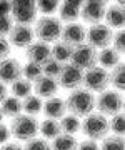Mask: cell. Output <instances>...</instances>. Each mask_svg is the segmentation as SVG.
<instances>
[{
  "label": "cell",
  "mask_w": 125,
  "mask_h": 150,
  "mask_svg": "<svg viewBox=\"0 0 125 150\" xmlns=\"http://www.w3.org/2000/svg\"><path fill=\"white\" fill-rule=\"evenodd\" d=\"M65 105L67 112H70V115L77 118H85L95 108V97H93V93L80 87V88L70 92V95L65 100Z\"/></svg>",
  "instance_id": "6da1fadb"
},
{
  "label": "cell",
  "mask_w": 125,
  "mask_h": 150,
  "mask_svg": "<svg viewBox=\"0 0 125 150\" xmlns=\"http://www.w3.org/2000/svg\"><path fill=\"white\" fill-rule=\"evenodd\" d=\"M62 22L57 18V17L50 15V17H40L37 22H35V27H33V33L35 37L38 38V42L44 43H55L60 40V35H62Z\"/></svg>",
  "instance_id": "7a4b0ae2"
},
{
  "label": "cell",
  "mask_w": 125,
  "mask_h": 150,
  "mask_svg": "<svg viewBox=\"0 0 125 150\" xmlns=\"http://www.w3.org/2000/svg\"><path fill=\"white\" fill-rule=\"evenodd\" d=\"M80 130L88 140H103L110 132L109 118L98 112H92L80 122Z\"/></svg>",
  "instance_id": "3957f363"
},
{
  "label": "cell",
  "mask_w": 125,
  "mask_h": 150,
  "mask_svg": "<svg viewBox=\"0 0 125 150\" xmlns=\"http://www.w3.org/2000/svg\"><path fill=\"white\" fill-rule=\"evenodd\" d=\"M95 108L103 117H114L124 110V95L117 90H103L95 98Z\"/></svg>",
  "instance_id": "277c9868"
},
{
  "label": "cell",
  "mask_w": 125,
  "mask_h": 150,
  "mask_svg": "<svg viewBox=\"0 0 125 150\" xmlns=\"http://www.w3.org/2000/svg\"><path fill=\"white\" fill-rule=\"evenodd\" d=\"M38 120L37 117H30V115H18V117L12 118L10 122V134L12 137H15L17 140H22V142H28L37 137L38 134Z\"/></svg>",
  "instance_id": "5b68a950"
},
{
  "label": "cell",
  "mask_w": 125,
  "mask_h": 150,
  "mask_svg": "<svg viewBox=\"0 0 125 150\" xmlns=\"http://www.w3.org/2000/svg\"><path fill=\"white\" fill-rule=\"evenodd\" d=\"M82 85H83L82 88L88 90L90 93H102L103 90L109 88V72L95 65L83 72Z\"/></svg>",
  "instance_id": "8992f818"
},
{
  "label": "cell",
  "mask_w": 125,
  "mask_h": 150,
  "mask_svg": "<svg viewBox=\"0 0 125 150\" xmlns=\"http://www.w3.org/2000/svg\"><path fill=\"white\" fill-rule=\"evenodd\" d=\"M10 18L15 25H32L37 18L35 2H12Z\"/></svg>",
  "instance_id": "52a82bcc"
},
{
  "label": "cell",
  "mask_w": 125,
  "mask_h": 150,
  "mask_svg": "<svg viewBox=\"0 0 125 150\" xmlns=\"http://www.w3.org/2000/svg\"><path fill=\"white\" fill-rule=\"evenodd\" d=\"M69 64L75 65L77 69L85 72V70L97 65V50L93 47H90L88 43H82V45H78V47H75L72 50Z\"/></svg>",
  "instance_id": "ba28073f"
},
{
  "label": "cell",
  "mask_w": 125,
  "mask_h": 150,
  "mask_svg": "<svg viewBox=\"0 0 125 150\" xmlns=\"http://www.w3.org/2000/svg\"><path fill=\"white\" fill-rule=\"evenodd\" d=\"M112 37H114V30H112V28H109L105 23H97V25H92V27L87 30L85 43H88V45L93 47L95 50H97V48L102 50V48L110 47Z\"/></svg>",
  "instance_id": "9c48e42d"
},
{
  "label": "cell",
  "mask_w": 125,
  "mask_h": 150,
  "mask_svg": "<svg viewBox=\"0 0 125 150\" xmlns=\"http://www.w3.org/2000/svg\"><path fill=\"white\" fill-rule=\"evenodd\" d=\"M82 79H83V72L80 69H77L75 65H72V64H65L55 80H57L59 87L72 92L82 87Z\"/></svg>",
  "instance_id": "30bf717a"
},
{
  "label": "cell",
  "mask_w": 125,
  "mask_h": 150,
  "mask_svg": "<svg viewBox=\"0 0 125 150\" xmlns=\"http://www.w3.org/2000/svg\"><path fill=\"white\" fill-rule=\"evenodd\" d=\"M105 10H107V4L105 2H100V0L83 2L80 8V17L85 23L97 25V23H102L103 17H105Z\"/></svg>",
  "instance_id": "8fae6325"
},
{
  "label": "cell",
  "mask_w": 125,
  "mask_h": 150,
  "mask_svg": "<svg viewBox=\"0 0 125 150\" xmlns=\"http://www.w3.org/2000/svg\"><path fill=\"white\" fill-rule=\"evenodd\" d=\"M33 38H35V33H33L32 25H15L13 23L8 33V43L17 48H27L33 42Z\"/></svg>",
  "instance_id": "7c38bea8"
},
{
  "label": "cell",
  "mask_w": 125,
  "mask_h": 150,
  "mask_svg": "<svg viewBox=\"0 0 125 150\" xmlns=\"http://www.w3.org/2000/svg\"><path fill=\"white\" fill-rule=\"evenodd\" d=\"M85 35H87V28L82 23H67L65 27L62 28V35L60 40L64 43H67L69 47L75 48L82 43H85Z\"/></svg>",
  "instance_id": "4fadbf2b"
},
{
  "label": "cell",
  "mask_w": 125,
  "mask_h": 150,
  "mask_svg": "<svg viewBox=\"0 0 125 150\" xmlns=\"http://www.w3.org/2000/svg\"><path fill=\"white\" fill-rule=\"evenodd\" d=\"M18 79H22V64L13 57L2 60L0 62V82L7 85V83H13Z\"/></svg>",
  "instance_id": "5bb4252c"
},
{
  "label": "cell",
  "mask_w": 125,
  "mask_h": 150,
  "mask_svg": "<svg viewBox=\"0 0 125 150\" xmlns=\"http://www.w3.org/2000/svg\"><path fill=\"white\" fill-rule=\"evenodd\" d=\"M25 57H27L28 62L32 64H37V65H42L50 59V45L49 43H44V42H35L33 40L27 48H25Z\"/></svg>",
  "instance_id": "9a60e30c"
},
{
  "label": "cell",
  "mask_w": 125,
  "mask_h": 150,
  "mask_svg": "<svg viewBox=\"0 0 125 150\" xmlns=\"http://www.w3.org/2000/svg\"><path fill=\"white\" fill-rule=\"evenodd\" d=\"M42 112L45 113L47 118H52V120H60V118L67 115V105L65 100L60 98V97H52V98H47L44 102V107H42Z\"/></svg>",
  "instance_id": "2e32d148"
},
{
  "label": "cell",
  "mask_w": 125,
  "mask_h": 150,
  "mask_svg": "<svg viewBox=\"0 0 125 150\" xmlns=\"http://www.w3.org/2000/svg\"><path fill=\"white\" fill-rule=\"evenodd\" d=\"M32 85H33V90H35V95L40 97V98H52L59 92L57 80L50 79V77H45V75H42L38 80L33 82Z\"/></svg>",
  "instance_id": "e0dca14e"
},
{
  "label": "cell",
  "mask_w": 125,
  "mask_h": 150,
  "mask_svg": "<svg viewBox=\"0 0 125 150\" xmlns=\"http://www.w3.org/2000/svg\"><path fill=\"white\" fill-rule=\"evenodd\" d=\"M105 25L109 28H119L122 30L125 22V10H124V4H114L109 5L105 10Z\"/></svg>",
  "instance_id": "ac0fdd59"
},
{
  "label": "cell",
  "mask_w": 125,
  "mask_h": 150,
  "mask_svg": "<svg viewBox=\"0 0 125 150\" xmlns=\"http://www.w3.org/2000/svg\"><path fill=\"white\" fill-rule=\"evenodd\" d=\"M80 8H82V2H64L59 4V18L60 22H65V23H75L77 18L80 17Z\"/></svg>",
  "instance_id": "d6986e66"
},
{
  "label": "cell",
  "mask_w": 125,
  "mask_h": 150,
  "mask_svg": "<svg viewBox=\"0 0 125 150\" xmlns=\"http://www.w3.org/2000/svg\"><path fill=\"white\" fill-rule=\"evenodd\" d=\"M97 64L98 67H102L103 70L107 69H114L117 67L119 64H122V55L114 50L112 47H107V48H102L100 52H97Z\"/></svg>",
  "instance_id": "ffe728a7"
},
{
  "label": "cell",
  "mask_w": 125,
  "mask_h": 150,
  "mask_svg": "<svg viewBox=\"0 0 125 150\" xmlns=\"http://www.w3.org/2000/svg\"><path fill=\"white\" fill-rule=\"evenodd\" d=\"M72 50L73 48L69 47L67 43H64L62 40H59V42H55L52 47H50V59L57 60L59 64L65 65L70 62V55H72Z\"/></svg>",
  "instance_id": "44dd1931"
},
{
  "label": "cell",
  "mask_w": 125,
  "mask_h": 150,
  "mask_svg": "<svg viewBox=\"0 0 125 150\" xmlns=\"http://www.w3.org/2000/svg\"><path fill=\"white\" fill-rule=\"evenodd\" d=\"M0 110H2L4 117L15 118L18 115H22V100H18L15 97H7L0 105Z\"/></svg>",
  "instance_id": "7402d4cb"
},
{
  "label": "cell",
  "mask_w": 125,
  "mask_h": 150,
  "mask_svg": "<svg viewBox=\"0 0 125 150\" xmlns=\"http://www.w3.org/2000/svg\"><path fill=\"white\" fill-rule=\"evenodd\" d=\"M38 132L42 134L44 140H54L60 135V125L59 120H52V118H45L44 122L38 123Z\"/></svg>",
  "instance_id": "603a6c76"
},
{
  "label": "cell",
  "mask_w": 125,
  "mask_h": 150,
  "mask_svg": "<svg viewBox=\"0 0 125 150\" xmlns=\"http://www.w3.org/2000/svg\"><path fill=\"white\" fill-rule=\"evenodd\" d=\"M59 125H60V134L75 137V134L80 130V118H77L69 113V115H64L60 118Z\"/></svg>",
  "instance_id": "cb8c5ba5"
},
{
  "label": "cell",
  "mask_w": 125,
  "mask_h": 150,
  "mask_svg": "<svg viewBox=\"0 0 125 150\" xmlns=\"http://www.w3.org/2000/svg\"><path fill=\"white\" fill-rule=\"evenodd\" d=\"M109 85L114 87V90L117 92H122L125 87V67H124V62L119 64L117 67L109 72Z\"/></svg>",
  "instance_id": "d4e9b609"
},
{
  "label": "cell",
  "mask_w": 125,
  "mask_h": 150,
  "mask_svg": "<svg viewBox=\"0 0 125 150\" xmlns=\"http://www.w3.org/2000/svg\"><path fill=\"white\" fill-rule=\"evenodd\" d=\"M42 107H44V102L37 95H28L27 98L22 100V112H25V115H30V117H37L42 112Z\"/></svg>",
  "instance_id": "484cf974"
},
{
  "label": "cell",
  "mask_w": 125,
  "mask_h": 150,
  "mask_svg": "<svg viewBox=\"0 0 125 150\" xmlns=\"http://www.w3.org/2000/svg\"><path fill=\"white\" fill-rule=\"evenodd\" d=\"M32 90H33V85L30 82H27L25 79H18L17 82H13L10 85L12 97H15L18 100H23V98H27L28 95H32Z\"/></svg>",
  "instance_id": "4316f807"
},
{
  "label": "cell",
  "mask_w": 125,
  "mask_h": 150,
  "mask_svg": "<svg viewBox=\"0 0 125 150\" xmlns=\"http://www.w3.org/2000/svg\"><path fill=\"white\" fill-rule=\"evenodd\" d=\"M77 147H78V142H77L75 137L64 134H60L50 144V150H77Z\"/></svg>",
  "instance_id": "83f0119b"
},
{
  "label": "cell",
  "mask_w": 125,
  "mask_h": 150,
  "mask_svg": "<svg viewBox=\"0 0 125 150\" xmlns=\"http://www.w3.org/2000/svg\"><path fill=\"white\" fill-rule=\"evenodd\" d=\"M42 67L37 64H32V62H27L25 65H22V79H25L27 82H35L42 77Z\"/></svg>",
  "instance_id": "f1b7e54d"
},
{
  "label": "cell",
  "mask_w": 125,
  "mask_h": 150,
  "mask_svg": "<svg viewBox=\"0 0 125 150\" xmlns=\"http://www.w3.org/2000/svg\"><path fill=\"white\" fill-rule=\"evenodd\" d=\"M100 150H125L124 137H119V135H107V137L102 140Z\"/></svg>",
  "instance_id": "f546056e"
},
{
  "label": "cell",
  "mask_w": 125,
  "mask_h": 150,
  "mask_svg": "<svg viewBox=\"0 0 125 150\" xmlns=\"http://www.w3.org/2000/svg\"><path fill=\"white\" fill-rule=\"evenodd\" d=\"M62 67H64V65L59 64L57 60L49 59L44 65H42V74H44L45 77H50V79H57L59 74H60V70H62Z\"/></svg>",
  "instance_id": "4dcf8cb0"
},
{
  "label": "cell",
  "mask_w": 125,
  "mask_h": 150,
  "mask_svg": "<svg viewBox=\"0 0 125 150\" xmlns=\"http://www.w3.org/2000/svg\"><path fill=\"white\" fill-rule=\"evenodd\" d=\"M109 130L114 132V135H119L122 137L125 132V117L124 113H119V115H114V117L109 120Z\"/></svg>",
  "instance_id": "1f68e13d"
},
{
  "label": "cell",
  "mask_w": 125,
  "mask_h": 150,
  "mask_svg": "<svg viewBox=\"0 0 125 150\" xmlns=\"http://www.w3.org/2000/svg\"><path fill=\"white\" fill-rule=\"evenodd\" d=\"M35 7H37V12L44 13V17H50L54 12L59 10V2H55V0H49V2H37Z\"/></svg>",
  "instance_id": "d6a6232c"
},
{
  "label": "cell",
  "mask_w": 125,
  "mask_h": 150,
  "mask_svg": "<svg viewBox=\"0 0 125 150\" xmlns=\"http://www.w3.org/2000/svg\"><path fill=\"white\" fill-rule=\"evenodd\" d=\"M23 150H50V144L47 142V140H44V139L35 137V139L25 142Z\"/></svg>",
  "instance_id": "836d02e7"
},
{
  "label": "cell",
  "mask_w": 125,
  "mask_h": 150,
  "mask_svg": "<svg viewBox=\"0 0 125 150\" xmlns=\"http://www.w3.org/2000/svg\"><path fill=\"white\" fill-rule=\"evenodd\" d=\"M110 47L114 48V50H117L120 55L124 54V48H125V33H124V30H117V32L114 33Z\"/></svg>",
  "instance_id": "e575fe53"
},
{
  "label": "cell",
  "mask_w": 125,
  "mask_h": 150,
  "mask_svg": "<svg viewBox=\"0 0 125 150\" xmlns=\"http://www.w3.org/2000/svg\"><path fill=\"white\" fill-rule=\"evenodd\" d=\"M13 27V20H12L10 17H4V18H0V37L5 38V35H8Z\"/></svg>",
  "instance_id": "d590c367"
},
{
  "label": "cell",
  "mask_w": 125,
  "mask_h": 150,
  "mask_svg": "<svg viewBox=\"0 0 125 150\" xmlns=\"http://www.w3.org/2000/svg\"><path fill=\"white\" fill-rule=\"evenodd\" d=\"M8 55H10V43L7 38L0 37V62L8 59Z\"/></svg>",
  "instance_id": "8d00e7d4"
},
{
  "label": "cell",
  "mask_w": 125,
  "mask_h": 150,
  "mask_svg": "<svg viewBox=\"0 0 125 150\" xmlns=\"http://www.w3.org/2000/svg\"><path fill=\"white\" fill-rule=\"evenodd\" d=\"M77 150H100V145H98L97 142H95V140H88V139H85L83 142H80V144H78Z\"/></svg>",
  "instance_id": "74e56055"
},
{
  "label": "cell",
  "mask_w": 125,
  "mask_h": 150,
  "mask_svg": "<svg viewBox=\"0 0 125 150\" xmlns=\"http://www.w3.org/2000/svg\"><path fill=\"white\" fill-rule=\"evenodd\" d=\"M10 137H12V134H10L8 125H5V123L2 122V123H0V145H5Z\"/></svg>",
  "instance_id": "f35d334b"
},
{
  "label": "cell",
  "mask_w": 125,
  "mask_h": 150,
  "mask_svg": "<svg viewBox=\"0 0 125 150\" xmlns=\"http://www.w3.org/2000/svg\"><path fill=\"white\" fill-rule=\"evenodd\" d=\"M10 2H0V18L10 17Z\"/></svg>",
  "instance_id": "ab89813d"
},
{
  "label": "cell",
  "mask_w": 125,
  "mask_h": 150,
  "mask_svg": "<svg viewBox=\"0 0 125 150\" xmlns=\"http://www.w3.org/2000/svg\"><path fill=\"white\" fill-rule=\"evenodd\" d=\"M0 150H23V147L20 144H17V142H8V144L2 145Z\"/></svg>",
  "instance_id": "60d3db41"
},
{
  "label": "cell",
  "mask_w": 125,
  "mask_h": 150,
  "mask_svg": "<svg viewBox=\"0 0 125 150\" xmlns=\"http://www.w3.org/2000/svg\"><path fill=\"white\" fill-rule=\"evenodd\" d=\"M7 97H8V88H7V85H4V83L0 82V103L4 102Z\"/></svg>",
  "instance_id": "b9f144b4"
},
{
  "label": "cell",
  "mask_w": 125,
  "mask_h": 150,
  "mask_svg": "<svg viewBox=\"0 0 125 150\" xmlns=\"http://www.w3.org/2000/svg\"><path fill=\"white\" fill-rule=\"evenodd\" d=\"M4 122V115H2V110H0V123Z\"/></svg>",
  "instance_id": "7bdbcfd3"
}]
</instances>
